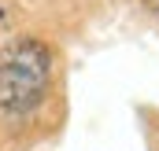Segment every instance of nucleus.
<instances>
[{
    "label": "nucleus",
    "mask_w": 159,
    "mask_h": 151,
    "mask_svg": "<svg viewBox=\"0 0 159 151\" xmlns=\"http://www.w3.org/2000/svg\"><path fill=\"white\" fill-rule=\"evenodd\" d=\"M52 77V55L41 41H15L0 52V107L11 114H26L44 100Z\"/></svg>",
    "instance_id": "nucleus-1"
},
{
    "label": "nucleus",
    "mask_w": 159,
    "mask_h": 151,
    "mask_svg": "<svg viewBox=\"0 0 159 151\" xmlns=\"http://www.w3.org/2000/svg\"><path fill=\"white\" fill-rule=\"evenodd\" d=\"M144 4H148V7H152V11L159 15V0H144Z\"/></svg>",
    "instance_id": "nucleus-2"
}]
</instances>
